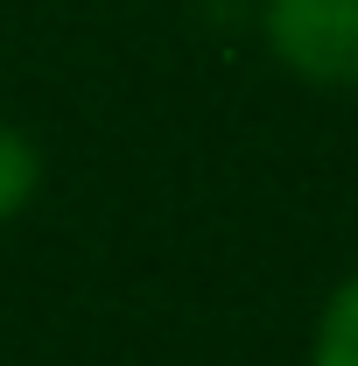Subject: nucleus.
<instances>
[{"mask_svg":"<svg viewBox=\"0 0 358 366\" xmlns=\"http://www.w3.org/2000/svg\"><path fill=\"white\" fill-rule=\"evenodd\" d=\"M274 56L330 92H358V0H267Z\"/></svg>","mask_w":358,"mask_h":366,"instance_id":"obj_1","label":"nucleus"},{"mask_svg":"<svg viewBox=\"0 0 358 366\" xmlns=\"http://www.w3.org/2000/svg\"><path fill=\"white\" fill-rule=\"evenodd\" d=\"M36 190H43V148L21 134L14 120H0V226L21 219L36 204Z\"/></svg>","mask_w":358,"mask_h":366,"instance_id":"obj_3","label":"nucleus"},{"mask_svg":"<svg viewBox=\"0 0 358 366\" xmlns=\"http://www.w3.org/2000/svg\"><path fill=\"white\" fill-rule=\"evenodd\" d=\"M310 366H358V268L330 289L310 331Z\"/></svg>","mask_w":358,"mask_h":366,"instance_id":"obj_2","label":"nucleus"}]
</instances>
